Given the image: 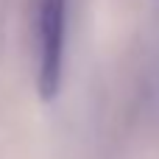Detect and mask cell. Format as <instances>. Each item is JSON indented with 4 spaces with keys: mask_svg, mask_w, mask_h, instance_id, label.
Returning a JSON list of instances; mask_svg holds the SVG:
<instances>
[{
    "mask_svg": "<svg viewBox=\"0 0 159 159\" xmlns=\"http://www.w3.org/2000/svg\"><path fill=\"white\" fill-rule=\"evenodd\" d=\"M67 31V0H36L34 8V48H36V87L39 95L53 98L61 81Z\"/></svg>",
    "mask_w": 159,
    "mask_h": 159,
    "instance_id": "1",
    "label": "cell"
}]
</instances>
